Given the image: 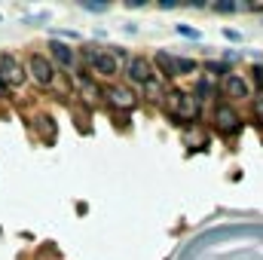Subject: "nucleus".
<instances>
[{
	"label": "nucleus",
	"mask_w": 263,
	"mask_h": 260,
	"mask_svg": "<svg viewBox=\"0 0 263 260\" xmlns=\"http://www.w3.org/2000/svg\"><path fill=\"white\" fill-rule=\"evenodd\" d=\"M168 98V110H172V117H178V120H196L199 117V98L196 95H187V92H168L165 95Z\"/></svg>",
	"instance_id": "nucleus-1"
},
{
	"label": "nucleus",
	"mask_w": 263,
	"mask_h": 260,
	"mask_svg": "<svg viewBox=\"0 0 263 260\" xmlns=\"http://www.w3.org/2000/svg\"><path fill=\"white\" fill-rule=\"evenodd\" d=\"M0 80H3L6 86H22V83H25L22 65H18L15 55H9V52H0Z\"/></svg>",
	"instance_id": "nucleus-2"
},
{
	"label": "nucleus",
	"mask_w": 263,
	"mask_h": 260,
	"mask_svg": "<svg viewBox=\"0 0 263 260\" xmlns=\"http://www.w3.org/2000/svg\"><path fill=\"white\" fill-rule=\"evenodd\" d=\"M28 65H31V73H34V80H37V83H43V86H49V83L55 80V67H52V62H49L46 55H40V52H34Z\"/></svg>",
	"instance_id": "nucleus-3"
},
{
	"label": "nucleus",
	"mask_w": 263,
	"mask_h": 260,
	"mask_svg": "<svg viewBox=\"0 0 263 260\" xmlns=\"http://www.w3.org/2000/svg\"><path fill=\"white\" fill-rule=\"evenodd\" d=\"M89 62H92V70L101 73V77H114L117 73V55L114 52L95 49V52H89Z\"/></svg>",
	"instance_id": "nucleus-4"
},
{
	"label": "nucleus",
	"mask_w": 263,
	"mask_h": 260,
	"mask_svg": "<svg viewBox=\"0 0 263 260\" xmlns=\"http://www.w3.org/2000/svg\"><path fill=\"white\" fill-rule=\"evenodd\" d=\"M129 77L135 83H141V86H147V83H153V67L150 62L144 59V55H135L129 62Z\"/></svg>",
	"instance_id": "nucleus-5"
},
{
	"label": "nucleus",
	"mask_w": 263,
	"mask_h": 260,
	"mask_svg": "<svg viewBox=\"0 0 263 260\" xmlns=\"http://www.w3.org/2000/svg\"><path fill=\"white\" fill-rule=\"evenodd\" d=\"M214 123H217L223 132L239 129V117H236V110H233L230 104H217V107H214Z\"/></svg>",
	"instance_id": "nucleus-6"
},
{
	"label": "nucleus",
	"mask_w": 263,
	"mask_h": 260,
	"mask_svg": "<svg viewBox=\"0 0 263 260\" xmlns=\"http://www.w3.org/2000/svg\"><path fill=\"white\" fill-rule=\"evenodd\" d=\"M223 89H227L230 98H248V83H245L239 73H230V77L223 80Z\"/></svg>",
	"instance_id": "nucleus-7"
},
{
	"label": "nucleus",
	"mask_w": 263,
	"mask_h": 260,
	"mask_svg": "<svg viewBox=\"0 0 263 260\" xmlns=\"http://www.w3.org/2000/svg\"><path fill=\"white\" fill-rule=\"evenodd\" d=\"M49 49H52V59H55L59 65H65V67H73V65H77V55H73V49H70L67 43H59V40H55Z\"/></svg>",
	"instance_id": "nucleus-8"
},
{
	"label": "nucleus",
	"mask_w": 263,
	"mask_h": 260,
	"mask_svg": "<svg viewBox=\"0 0 263 260\" xmlns=\"http://www.w3.org/2000/svg\"><path fill=\"white\" fill-rule=\"evenodd\" d=\"M107 98L117 104V107H135V95H132L129 89H123V86H114V89H107Z\"/></svg>",
	"instance_id": "nucleus-9"
},
{
	"label": "nucleus",
	"mask_w": 263,
	"mask_h": 260,
	"mask_svg": "<svg viewBox=\"0 0 263 260\" xmlns=\"http://www.w3.org/2000/svg\"><path fill=\"white\" fill-rule=\"evenodd\" d=\"M156 65L162 67L165 77H178V59H172V55H165V52H156Z\"/></svg>",
	"instance_id": "nucleus-10"
},
{
	"label": "nucleus",
	"mask_w": 263,
	"mask_h": 260,
	"mask_svg": "<svg viewBox=\"0 0 263 260\" xmlns=\"http://www.w3.org/2000/svg\"><path fill=\"white\" fill-rule=\"evenodd\" d=\"M196 70V62L193 59H178V77L181 73H193Z\"/></svg>",
	"instance_id": "nucleus-11"
},
{
	"label": "nucleus",
	"mask_w": 263,
	"mask_h": 260,
	"mask_svg": "<svg viewBox=\"0 0 263 260\" xmlns=\"http://www.w3.org/2000/svg\"><path fill=\"white\" fill-rule=\"evenodd\" d=\"M196 95H199V101H205V98L211 95V83H208V80H199V86H196Z\"/></svg>",
	"instance_id": "nucleus-12"
},
{
	"label": "nucleus",
	"mask_w": 263,
	"mask_h": 260,
	"mask_svg": "<svg viewBox=\"0 0 263 260\" xmlns=\"http://www.w3.org/2000/svg\"><path fill=\"white\" fill-rule=\"evenodd\" d=\"M208 70H211V73H223V77H230V67L217 65V62H208Z\"/></svg>",
	"instance_id": "nucleus-13"
},
{
	"label": "nucleus",
	"mask_w": 263,
	"mask_h": 260,
	"mask_svg": "<svg viewBox=\"0 0 263 260\" xmlns=\"http://www.w3.org/2000/svg\"><path fill=\"white\" fill-rule=\"evenodd\" d=\"M178 34H184V37H193V40H199V31L187 28V25H178Z\"/></svg>",
	"instance_id": "nucleus-14"
},
{
	"label": "nucleus",
	"mask_w": 263,
	"mask_h": 260,
	"mask_svg": "<svg viewBox=\"0 0 263 260\" xmlns=\"http://www.w3.org/2000/svg\"><path fill=\"white\" fill-rule=\"evenodd\" d=\"M214 9H217V12H236V3H227V0H223V3H214Z\"/></svg>",
	"instance_id": "nucleus-15"
},
{
	"label": "nucleus",
	"mask_w": 263,
	"mask_h": 260,
	"mask_svg": "<svg viewBox=\"0 0 263 260\" xmlns=\"http://www.w3.org/2000/svg\"><path fill=\"white\" fill-rule=\"evenodd\" d=\"M254 114H257V117L263 120V92L257 95V98H254Z\"/></svg>",
	"instance_id": "nucleus-16"
},
{
	"label": "nucleus",
	"mask_w": 263,
	"mask_h": 260,
	"mask_svg": "<svg viewBox=\"0 0 263 260\" xmlns=\"http://www.w3.org/2000/svg\"><path fill=\"white\" fill-rule=\"evenodd\" d=\"M254 83L263 89V67H254Z\"/></svg>",
	"instance_id": "nucleus-17"
}]
</instances>
